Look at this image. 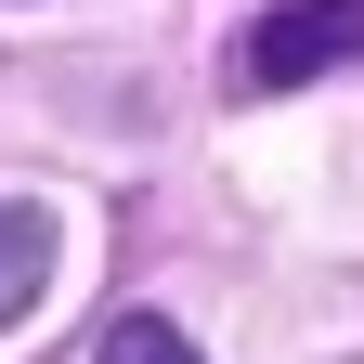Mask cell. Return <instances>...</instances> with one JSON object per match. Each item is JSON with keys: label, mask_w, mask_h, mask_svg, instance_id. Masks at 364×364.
I'll list each match as a JSON object with an SVG mask.
<instances>
[{"label": "cell", "mask_w": 364, "mask_h": 364, "mask_svg": "<svg viewBox=\"0 0 364 364\" xmlns=\"http://www.w3.org/2000/svg\"><path fill=\"white\" fill-rule=\"evenodd\" d=\"M326 65H364V0H273L247 26V91H299Z\"/></svg>", "instance_id": "cell-1"}, {"label": "cell", "mask_w": 364, "mask_h": 364, "mask_svg": "<svg viewBox=\"0 0 364 364\" xmlns=\"http://www.w3.org/2000/svg\"><path fill=\"white\" fill-rule=\"evenodd\" d=\"M39 287H53V208L0 196V326H14V312H39Z\"/></svg>", "instance_id": "cell-2"}, {"label": "cell", "mask_w": 364, "mask_h": 364, "mask_svg": "<svg viewBox=\"0 0 364 364\" xmlns=\"http://www.w3.org/2000/svg\"><path fill=\"white\" fill-rule=\"evenodd\" d=\"M91 364H196V338H182V326H156V312H117Z\"/></svg>", "instance_id": "cell-3"}]
</instances>
